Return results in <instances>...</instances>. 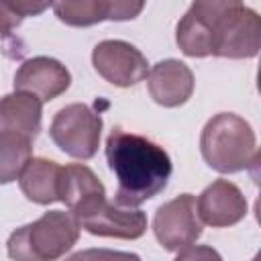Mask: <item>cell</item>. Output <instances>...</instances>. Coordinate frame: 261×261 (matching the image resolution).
<instances>
[{
    "instance_id": "1",
    "label": "cell",
    "mask_w": 261,
    "mask_h": 261,
    "mask_svg": "<svg viewBox=\"0 0 261 261\" xmlns=\"http://www.w3.org/2000/svg\"><path fill=\"white\" fill-rule=\"evenodd\" d=\"M106 161L118 188L114 202L120 206H141L165 190L171 175V159L155 141L114 128L106 139Z\"/></svg>"
},
{
    "instance_id": "2",
    "label": "cell",
    "mask_w": 261,
    "mask_h": 261,
    "mask_svg": "<svg viewBox=\"0 0 261 261\" xmlns=\"http://www.w3.org/2000/svg\"><path fill=\"white\" fill-rule=\"evenodd\" d=\"M200 151L214 171L239 173L257 161L255 130L243 116L218 112L202 128Z\"/></svg>"
},
{
    "instance_id": "3",
    "label": "cell",
    "mask_w": 261,
    "mask_h": 261,
    "mask_svg": "<svg viewBox=\"0 0 261 261\" xmlns=\"http://www.w3.org/2000/svg\"><path fill=\"white\" fill-rule=\"evenodd\" d=\"M80 222L71 212L49 210L35 222L16 228L6 243L10 259L53 261L63 257L80 239Z\"/></svg>"
},
{
    "instance_id": "4",
    "label": "cell",
    "mask_w": 261,
    "mask_h": 261,
    "mask_svg": "<svg viewBox=\"0 0 261 261\" xmlns=\"http://www.w3.org/2000/svg\"><path fill=\"white\" fill-rule=\"evenodd\" d=\"M51 141L73 159H92L102 137V116L88 104L73 102L55 112L49 124Z\"/></svg>"
},
{
    "instance_id": "5",
    "label": "cell",
    "mask_w": 261,
    "mask_h": 261,
    "mask_svg": "<svg viewBox=\"0 0 261 261\" xmlns=\"http://www.w3.org/2000/svg\"><path fill=\"white\" fill-rule=\"evenodd\" d=\"M153 232L157 243L171 253L194 245L202 234V220L196 210L192 194H179L161 204L153 218Z\"/></svg>"
},
{
    "instance_id": "6",
    "label": "cell",
    "mask_w": 261,
    "mask_h": 261,
    "mask_svg": "<svg viewBox=\"0 0 261 261\" xmlns=\"http://www.w3.org/2000/svg\"><path fill=\"white\" fill-rule=\"evenodd\" d=\"M92 63L98 75L118 88H130L149 73L147 57L135 45L120 39L100 41L92 49Z\"/></svg>"
},
{
    "instance_id": "7",
    "label": "cell",
    "mask_w": 261,
    "mask_h": 261,
    "mask_svg": "<svg viewBox=\"0 0 261 261\" xmlns=\"http://www.w3.org/2000/svg\"><path fill=\"white\" fill-rule=\"evenodd\" d=\"M261 47V18L253 8H239L214 29V57L251 59Z\"/></svg>"
},
{
    "instance_id": "8",
    "label": "cell",
    "mask_w": 261,
    "mask_h": 261,
    "mask_svg": "<svg viewBox=\"0 0 261 261\" xmlns=\"http://www.w3.org/2000/svg\"><path fill=\"white\" fill-rule=\"evenodd\" d=\"M80 226L94 237L108 239H124L135 241L141 239L147 230V214L137 206H120L116 202L104 200L96 210L77 218Z\"/></svg>"
},
{
    "instance_id": "9",
    "label": "cell",
    "mask_w": 261,
    "mask_h": 261,
    "mask_svg": "<svg viewBox=\"0 0 261 261\" xmlns=\"http://www.w3.org/2000/svg\"><path fill=\"white\" fill-rule=\"evenodd\" d=\"M12 84L14 90L33 94L45 104L55 100L69 88L71 73L61 61L47 55H37L18 65Z\"/></svg>"
},
{
    "instance_id": "10",
    "label": "cell",
    "mask_w": 261,
    "mask_h": 261,
    "mask_svg": "<svg viewBox=\"0 0 261 261\" xmlns=\"http://www.w3.org/2000/svg\"><path fill=\"white\" fill-rule=\"evenodd\" d=\"M196 210L204 224L212 228H226L247 216L249 204L237 184L228 179H216L198 196Z\"/></svg>"
},
{
    "instance_id": "11",
    "label": "cell",
    "mask_w": 261,
    "mask_h": 261,
    "mask_svg": "<svg viewBox=\"0 0 261 261\" xmlns=\"http://www.w3.org/2000/svg\"><path fill=\"white\" fill-rule=\"evenodd\" d=\"M106 200L104 184L98 175L84 163H71L61 167L59 173V202L67 206V210L82 218L96 210Z\"/></svg>"
},
{
    "instance_id": "12",
    "label": "cell",
    "mask_w": 261,
    "mask_h": 261,
    "mask_svg": "<svg viewBox=\"0 0 261 261\" xmlns=\"http://www.w3.org/2000/svg\"><path fill=\"white\" fill-rule=\"evenodd\" d=\"M194 71L179 59H163L147 73V90L163 108H177L194 94Z\"/></svg>"
},
{
    "instance_id": "13",
    "label": "cell",
    "mask_w": 261,
    "mask_h": 261,
    "mask_svg": "<svg viewBox=\"0 0 261 261\" xmlns=\"http://www.w3.org/2000/svg\"><path fill=\"white\" fill-rule=\"evenodd\" d=\"M43 102L27 92L14 90L0 98V133L20 135L35 141L41 130Z\"/></svg>"
},
{
    "instance_id": "14",
    "label": "cell",
    "mask_w": 261,
    "mask_h": 261,
    "mask_svg": "<svg viewBox=\"0 0 261 261\" xmlns=\"http://www.w3.org/2000/svg\"><path fill=\"white\" fill-rule=\"evenodd\" d=\"M59 163L45 157H31L18 175L20 192L27 200L41 206L59 202Z\"/></svg>"
},
{
    "instance_id": "15",
    "label": "cell",
    "mask_w": 261,
    "mask_h": 261,
    "mask_svg": "<svg viewBox=\"0 0 261 261\" xmlns=\"http://www.w3.org/2000/svg\"><path fill=\"white\" fill-rule=\"evenodd\" d=\"M175 43L188 57H208L214 47V33L200 16L188 10L175 27Z\"/></svg>"
},
{
    "instance_id": "16",
    "label": "cell",
    "mask_w": 261,
    "mask_h": 261,
    "mask_svg": "<svg viewBox=\"0 0 261 261\" xmlns=\"http://www.w3.org/2000/svg\"><path fill=\"white\" fill-rule=\"evenodd\" d=\"M33 141L12 135L0 133V186L18 179L22 167L33 155Z\"/></svg>"
},
{
    "instance_id": "17",
    "label": "cell",
    "mask_w": 261,
    "mask_h": 261,
    "mask_svg": "<svg viewBox=\"0 0 261 261\" xmlns=\"http://www.w3.org/2000/svg\"><path fill=\"white\" fill-rule=\"evenodd\" d=\"M55 16L67 27H94L104 18L100 0H51Z\"/></svg>"
},
{
    "instance_id": "18",
    "label": "cell",
    "mask_w": 261,
    "mask_h": 261,
    "mask_svg": "<svg viewBox=\"0 0 261 261\" xmlns=\"http://www.w3.org/2000/svg\"><path fill=\"white\" fill-rule=\"evenodd\" d=\"M239 8H243V0H194L190 6V10L212 29V33L226 16Z\"/></svg>"
},
{
    "instance_id": "19",
    "label": "cell",
    "mask_w": 261,
    "mask_h": 261,
    "mask_svg": "<svg viewBox=\"0 0 261 261\" xmlns=\"http://www.w3.org/2000/svg\"><path fill=\"white\" fill-rule=\"evenodd\" d=\"M100 4L106 20L122 22V20L137 18L143 12L147 0H100Z\"/></svg>"
},
{
    "instance_id": "20",
    "label": "cell",
    "mask_w": 261,
    "mask_h": 261,
    "mask_svg": "<svg viewBox=\"0 0 261 261\" xmlns=\"http://www.w3.org/2000/svg\"><path fill=\"white\" fill-rule=\"evenodd\" d=\"M22 22V16L6 2L0 0V39H6L12 35V31Z\"/></svg>"
},
{
    "instance_id": "21",
    "label": "cell",
    "mask_w": 261,
    "mask_h": 261,
    "mask_svg": "<svg viewBox=\"0 0 261 261\" xmlns=\"http://www.w3.org/2000/svg\"><path fill=\"white\" fill-rule=\"evenodd\" d=\"M22 18L24 16H37L45 12L51 6V0H6Z\"/></svg>"
},
{
    "instance_id": "22",
    "label": "cell",
    "mask_w": 261,
    "mask_h": 261,
    "mask_svg": "<svg viewBox=\"0 0 261 261\" xmlns=\"http://www.w3.org/2000/svg\"><path fill=\"white\" fill-rule=\"evenodd\" d=\"M177 255V259H192V257H220L216 251H212V249H208V247H202V249H196L194 245H190V247H186V249H181V251H177L175 253Z\"/></svg>"
}]
</instances>
